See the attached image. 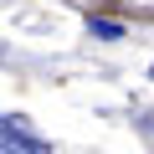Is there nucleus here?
Segmentation results:
<instances>
[{
	"instance_id": "1",
	"label": "nucleus",
	"mask_w": 154,
	"mask_h": 154,
	"mask_svg": "<svg viewBox=\"0 0 154 154\" xmlns=\"http://www.w3.org/2000/svg\"><path fill=\"white\" fill-rule=\"evenodd\" d=\"M0 154H51V139L21 113H0Z\"/></svg>"
},
{
	"instance_id": "2",
	"label": "nucleus",
	"mask_w": 154,
	"mask_h": 154,
	"mask_svg": "<svg viewBox=\"0 0 154 154\" xmlns=\"http://www.w3.org/2000/svg\"><path fill=\"white\" fill-rule=\"evenodd\" d=\"M88 31L103 36V41H123V26H118V21H88Z\"/></svg>"
},
{
	"instance_id": "3",
	"label": "nucleus",
	"mask_w": 154,
	"mask_h": 154,
	"mask_svg": "<svg viewBox=\"0 0 154 154\" xmlns=\"http://www.w3.org/2000/svg\"><path fill=\"white\" fill-rule=\"evenodd\" d=\"M149 77H154V67H149Z\"/></svg>"
}]
</instances>
